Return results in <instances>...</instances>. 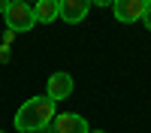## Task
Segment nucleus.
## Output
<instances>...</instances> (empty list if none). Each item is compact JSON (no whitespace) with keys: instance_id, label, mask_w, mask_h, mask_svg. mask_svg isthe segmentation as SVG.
I'll list each match as a JSON object with an SVG mask.
<instances>
[{"instance_id":"obj_1","label":"nucleus","mask_w":151,"mask_h":133,"mask_svg":"<svg viewBox=\"0 0 151 133\" xmlns=\"http://www.w3.org/2000/svg\"><path fill=\"white\" fill-rule=\"evenodd\" d=\"M55 115H58L55 100H48V97H30V100L15 112V130L36 133V130H42V127L52 124Z\"/></svg>"},{"instance_id":"obj_2","label":"nucleus","mask_w":151,"mask_h":133,"mask_svg":"<svg viewBox=\"0 0 151 133\" xmlns=\"http://www.w3.org/2000/svg\"><path fill=\"white\" fill-rule=\"evenodd\" d=\"M3 18H6V27H9L12 33H27L33 24H36L33 6H27L24 0H18V3H9L6 12H3Z\"/></svg>"},{"instance_id":"obj_3","label":"nucleus","mask_w":151,"mask_h":133,"mask_svg":"<svg viewBox=\"0 0 151 133\" xmlns=\"http://www.w3.org/2000/svg\"><path fill=\"white\" fill-rule=\"evenodd\" d=\"M112 9H115V18H118V21L133 24V21H142L148 3H145V0H115Z\"/></svg>"},{"instance_id":"obj_4","label":"nucleus","mask_w":151,"mask_h":133,"mask_svg":"<svg viewBox=\"0 0 151 133\" xmlns=\"http://www.w3.org/2000/svg\"><path fill=\"white\" fill-rule=\"evenodd\" d=\"M88 9H91V0H58V18H64L67 24H79Z\"/></svg>"},{"instance_id":"obj_5","label":"nucleus","mask_w":151,"mask_h":133,"mask_svg":"<svg viewBox=\"0 0 151 133\" xmlns=\"http://www.w3.org/2000/svg\"><path fill=\"white\" fill-rule=\"evenodd\" d=\"M73 94V76L70 73H55V76H48L45 82V97L48 100H67V97Z\"/></svg>"},{"instance_id":"obj_6","label":"nucleus","mask_w":151,"mask_h":133,"mask_svg":"<svg viewBox=\"0 0 151 133\" xmlns=\"http://www.w3.org/2000/svg\"><path fill=\"white\" fill-rule=\"evenodd\" d=\"M52 130L55 133H88V121L82 115H73V112H64V115H55L52 121Z\"/></svg>"},{"instance_id":"obj_7","label":"nucleus","mask_w":151,"mask_h":133,"mask_svg":"<svg viewBox=\"0 0 151 133\" xmlns=\"http://www.w3.org/2000/svg\"><path fill=\"white\" fill-rule=\"evenodd\" d=\"M33 15H36L40 24H52V21L58 18V0H36Z\"/></svg>"},{"instance_id":"obj_8","label":"nucleus","mask_w":151,"mask_h":133,"mask_svg":"<svg viewBox=\"0 0 151 133\" xmlns=\"http://www.w3.org/2000/svg\"><path fill=\"white\" fill-rule=\"evenodd\" d=\"M142 21H145V27H148V30H151V6H148V9H145V15H142Z\"/></svg>"},{"instance_id":"obj_9","label":"nucleus","mask_w":151,"mask_h":133,"mask_svg":"<svg viewBox=\"0 0 151 133\" xmlns=\"http://www.w3.org/2000/svg\"><path fill=\"white\" fill-rule=\"evenodd\" d=\"M115 0H91V6H112Z\"/></svg>"},{"instance_id":"obj_10","label":"nucleus","mask_w":151,"mask_h":133,"mask_svg":"<svg viewBox=\"0 0 151 133\" xmlns=\"http://www.w3.org/2000/svg\"><path fill=\"white\" fill-rule=\"evenodd\" d=\"M6 6H9V0H0V12H6Z\"/></svg>"},{"instance_id":"obj_11","label":"nucleus","mask_w":151,"mask_h":133,"mask_svg":"<svg viewBox=\"0 0 151 133\" xmlns=\"http://www.w3.org/2000/svg\"><path fill=\"white\" fill-rule=\"evenodd\" d=\"M36 133H45V127H42V130H36ZM48 133H55V130H48Z\"/></svg>"},{"instance_id":"obj_12","label":"nucleus","mask_w":151,"mask_h":133,"mask_svg":"<svg viewBox=\"0 0 151 133\" xmlns=\"http://www.w3.org/2000/svg\"><path fill=\"white\" fill-rule=\"evenodd\" d=\"M88 133H106V130H88Z\"/></svg>"},{"instance_id":"obj_13","label":"nucleus","mask_w":151,"mask_h":133,"mask_svg":"<svg viewBox=\"0 0 151 133\" xmlns=\"http://www.w3.org/2000/svg\"><path fill=\"white\" fill-rule=\"evenodd\" d=\"M9 3H18V0H9Z\"/></svg>"},{"instance_id":"obj_14","label":"nucleus","mask_w":151,"mask_h":133,"mask_svg":"<svg viewBox=\"0 0 151 133\" xmlns=\"http://www.w3.org/2000/svg\"><path fill=\"white\" fill-rule=\"evenodd\" d=\"M145 3H148V6H151V0H145Z\"/></svg>"},{"instance_id":"obj_15","label":"nucleus","mask_w":151,"mask_h":133,"mask_svg":"<svg viewBox=\"0 0 151 133\" xmlns=\"http://www.w3.org/2000/svg\"><path fill=\"white\" fill-rule=\"evenodd\" d=\"M0 133H3V130H0Z\"/></svg>"}]
</instances>
